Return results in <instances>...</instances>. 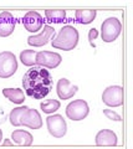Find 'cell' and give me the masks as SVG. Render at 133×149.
<instances>
[{"instance_id": "ffe728a7", "label": "cell", "mask_w": 133, "mask_h": 149, "mask_svg": "<svg viewBox=\"0 0 133 149\" xmlns=\"http://www.w3.org/2000/svg\"><path fill=\"white\" fill-rule=\"evenodd\" d=\"M36 51L35 50H24L20 54V61L22 62V65L25 66H34L36 63Z\"/></svg>"}, {"instance_id": "603a6c76", "label": "cell", "mask_w": 133, "mask_h": 149, "mask_svg": "<svg viewBox=\"0 0 133 149\" xmlns=\"http://www.w3.org/2000/svg\"><path fill=\"white\" fill-rule=\"evenodd\" d=\"M97 36H98V30L97 29H95V27H93V29H91L88 31V40H90V42H91V45H92V46H95L92 41L97 39Z\"/></svg>"}, {"instance_id": "3957f363", "label": "cell", "mask_w": 133, "mask_h": 149, "mask_svg": "<svg viewBox=\"0 0 133 149\" xmlns=\"http://www.w3.org/2000/svg\"><path fill=\"white\" fill-rule=\"evenodd\" d=\"M122 31V24L117 17H108L101 25V37L104 42H113Z\"/></svg>"}, {"instance_id": "9c48e42d", "label": "cell", "mask_w": 133, "mask_h": 149, "mask_svg": "<svg viewBox=\"0 0 133 149\" xmlns=\"http://www.w3.org/2000/svg\"><path fill=\"white\" fill-rule=\"evenodd\" d=\"M55 35V29L50 25H45L44 30H41L40 34L38 35H31L27 37V44L34 47H41V46L46 45Z\"/></svg>"}, {"instance_id": "d4e9b609", "label": "cell", "mask_w": 133, "mask_h": 149, "mask_svg": "<svg viewBox=\"0 0 133 149\" xmlns=\"http://www.w3.org/2000/svg\"><path fill=\"white\" fill-rule=\"evenodd\" d=\"M1 139H3V130L0 129V143H1Z\"/></svg>"}, {"instance_id": "5bb4252c", "label": "cell", "mask_w": 133, "mask_h": 149, "mask_svg": "<svg viewBox=\"0 0 133 149\" xmlns=\"http://www.w3.org/2000/svg\"><path fill=\"white\" fill-rule=\"evenodd\" d=\"M96 146L98 147H114L117 146V136L111 129H102L96 134Z\"/></svg>"}, {"instance_id": "5b68a950", "label": "cell", "mask_w": 133, "mask_h": 149, "mask_svg": "<svg viewBox=\"0 0 133 149\" xmlns=\"http://www.w3.org/2000/svg\"><path fill=\"white\" fill-rule=\"evenodd\" d=\"M88 104L84 100H75L66 107V116L71 120H82L88 116Z\"/></svg>"}, {"instance_id": "7c38bea8", "label": "cell", "mask_w": 133, "mask_h": 149, "mask_svg": "<svg viewBox=\"0 0 133 149\" xmlns=\"http://www.w3.org/2000/svg\"><path fill=\"white\" fill-rule=\"evenodd\" d=\"M14 30H15V17H14V15L9 11L0 13V36H10Z\"/></svg>"}, {"instance_id": "44dd1931", "label": "cell", "mask_w": 133, "mask_h": 149, "mask_svg": "<svg viewBox=\"0 0 133 149\" xmlns=\"http://www.w3.org/2000/svg\"><path fill=\"white\" fill-rule=\"evenodd\" d=\"M60 106H61L60 101H57V100H47V101H45V102H41L40 108L42 109L44 113L51 114V113L56 112L58 108H60Z\"/></svg>"}, {"instance_id": "2e32d148", "label": "cell", "mask_w": 133, "mask_h": 149, "mask_svg": "<svg viewBox=\"0 0 133 149\" xmlns=\"http://www.w3.org/2000/svg\"><path fill=\"white\" fill-rule=\"evenodd\" d=\"M3 95L10 102L16 103V104H21V103H24V101H25V95L20 88H4Z\"/></svg>"}, {"instance_id": "30bf717a", "label": "cell", "mask_w": 133, "mask_h": 149, "mask_svg": "<svg viewBox=\"0 0 133 149\" xmlns=\"http://www.w3.org/2000/svg\"><path fill=\"white\" fill-rule=\"evenodd\" d=\"M22 24H24V27L29 32H38L42 27L44 20H42V16L38 11H29L24 15Z\"/></svg>"}, {"instance_id": "52a82bcc", "label": "cell", "mask_w": 133, "mask_h": 149, "mask_svg": "<svg viewBox=\"0 0 133 149\" xmlns=\"http://www.w3.org/2000/svg\"><path fill=\"white\" fill-rule=\"evenodd\" d=\"M103 103L108 107H120L123 104V88L121 86H109L102 93Z\"/></svg>"}, {"instance_id": "6da1fadb", "label": "cell", "mask_w": 133, "mask_h": 149, "mask_svg": "<svg viewBox=\"0 0 133 149\" xmlns=\"http://www.w3.org/2000/svg\"><path fill=\"white\" fill-rule=\"evenodd\" d=\"M22 87L31 98L42 100L52 90V76L44 67L34 66L22 77Z\"/></svg>"}, {"instance_id": "ba28073f", "label": "cell", "mask_w": 133, "mask_h": 149, "mask_svg": "<svg viewBox=\"0 0 133 149\" xmlns=\"http://www.w3.org/2000/svg\"><path fill=\"white\" fill-rule=\"evenodd\" d=\"M62 57L60 54L51 52V51H41L36 54V63L39 66H44L47 68H56L61 63Z\"/></svg>"}, {"instance_id": "d6986e66", "label": "cell", "mask_w": 133, "mask_h": 149, "mask_svg": "<svg viewBox=\"0 0 133 149\" xmlns=\"http://www.w3.org/2000/svg\"><path fill=\"white\" fill-rule=\"evenodd\" d=\"M45 16L50 22H60L66 20V11L65 10H46L45 11Z\"/></svg>"}, {"instance_id": "e0dca14e", "label": "cell", "mask_w": 133, "mask_h": 149, "mask_svg": "<svg viewBox=\"0 0 133 149\" xmlns=\"http://www.w3.org/2000/svg\"><path fill=\"white\" fill-rule=\"evenodd\" d=\"M96 15H97V11L96 10H76L75 13V17L76 20L80 22V24H91L93 20Z\"/></svg>"}, {"instance_id": "7a4b0ae2", "label": "cell", "mask_w": 133, "mask_h": 149, "mask_svg": "<svg viewBox=\"0 0 133 149\" xmlns=\"http://www.w3.org/2000/svg\"><path fill=\"white\" fill-rule=\"evenodd\" d=\"M79 44V31L75 26L66 25L62 29H60L57 36L51 41V45L54 49L63 50V51H71Z\"/></svg>"}, {"instance_id": "4fadbf2b", "label": "cell", "mask_w": 133, "mask_h": 149, "mask_svg": "<svg viewBox=\"0 0 133 149\" xmlns=\"http://www.w3.org/2000/svg\"><path fill=\"white\" fill-rule=\"evenodd\" d=\"M21 125H25L30 129H40L42 127V119H41L40 113L34 108H27L22 117Z\"/></svg>"}, {"instance_id": "ac0fdd59", "label": "cell", "mask_w": 133, "mask_h": 149, "mask_svg": "<svg viewBox=\"0 0 133 149\" xmlns=\"http://www.w3.org/2000/svg\"><path fill=\"white\" fill-rule=\"evenodd\" d=\"M27 108H29V107H26V106H20V107H17V108H14L10 112V116H9L10 123L13 125H15V127H20L22 117H24V114L27 111Z\"/></svg>"}, {"instance_id": "9a60e30c", "label": "cell", "mask_w": 133, "mask_h": 149, "mask_svg": "<svg viewBox=\"0 0 133 149\" xmlns=\"http://www.w3.org/2000/svg\"><path fill=\"white\" fill-rule=\"evenodd\" d=\"M11 141H13V143L17 144V146L29 147V146L33 144L34 138H33V136H31V133H29L27 130L16 129L11 133Z\"/></svg>"}, {"instance_id": "277c9868", "label": "cell", "mask_w": 133, "mask_h": 149, "mask_svg": "<svg viewBox=\"0 0 133 149\" xmlns=\"http://www.w3.org/2000/svg\"><path fill=\"white\" fill-rule=\"evenodd\" d=\"M17 71V60L10 51L0 52V78H9Z\"/></svg>"}, {"instance_id": "8992f818", "label": "cell", "mask_w": 133, "mask_h": 149, "mask_svg": "<svg viewBox=\"0 0 133 149\" xmlns=\"http://www.w3.org/2000/svg\"><path fill=\"white\" fill-rule=\"evenodd\" d=\"M46 125L49 129V133L54 138H62L67 132V124L60 114H52L46 118Z\"/></svg>"}, {"instance_id": "8fae6325", "label": "cell", "mask_w": 133, "mask_h": 149, "mask_svg": "<svg viewBox=\"0 0 133 149\" xmlns=\"http://www.w3.org/2000/svg\"><path fill=\"white\" fill-rule=\"evenodd\" d=\"M79 87L76 85H71L67 78H60L56 85V92L60 100H70L76 95Z\"/></svg>"}, {"instance_id": "7402d4cb", "label": "cell", "mask_w": 133, "mask_h": 149, "mask_svg": "<svg viewBox=\"0 0 133 149\" xmlns=\"http://www.w3.org/2000/svg\"><path fill=\"white\" fill-rule=\"evenodd\" d=\"M103 114L106 116L108 119H111V120H116V122H120V120H122L121 116L118 114L117 112L112 111V109H103Z\"/></svg>"}, {"instance_id": "cb8c5ba5", "label": "cell", "mask_w": 133, "mask_h": 149, "mask_svg": "<svg viewBox=\"0 0 133 149\" xmlns=\"http://www.w3.org/2000/svg\"><path fill=\"white\" fill-rule=\"evenodd\" d=\"M4 146H13V142L6 139V141H4Z\"/></svg>"}]
</instances>
